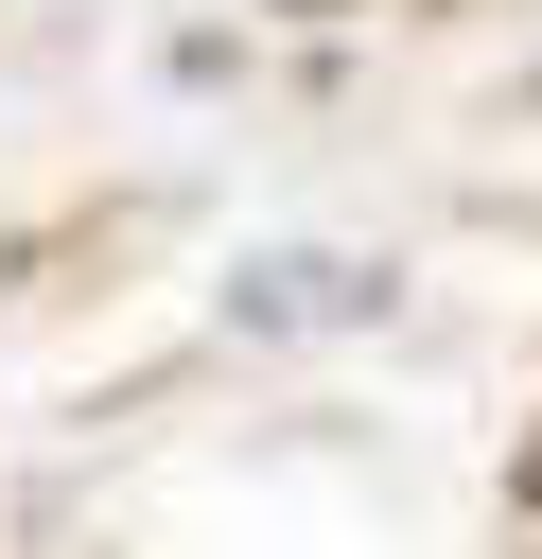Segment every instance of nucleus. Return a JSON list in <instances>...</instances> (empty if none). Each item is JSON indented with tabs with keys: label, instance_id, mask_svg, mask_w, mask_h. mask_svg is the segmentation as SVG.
I'll return each instance as SVG.
<instances>
[{
	"label": "nucleus",
	"instance_id": "f257e3e1",
	"mask_svg": "<svg viewBox=\"0 0 542 559\" xmlns=\"http://www.w3.org/2000/svg\"><path fill=\"white\" fill-rule=\"evenodd\" d=\"M210 314H227L245 349H315V332L402 314V262H367V245H245V262L210 280Z\"/></svg>",
	"mask_w": 542,
	"mask_h": 559
},
{
	"label": "nucleus",
	"instance_id": "f03ea898",
	"mask_svg": "<svg viewBox=\"0 0 542 559\" xmlns=\"http://www.w3.org/2000/svg\"><path fill=\"white\" fill-rule=\"evenodd\" d=\"M507 105H542V70H507Z\"/></svg>",
	"mask_w": 542,
	"mask_h": 559
}]
</instances>
